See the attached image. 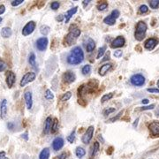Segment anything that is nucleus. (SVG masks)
Segmentation results:
<instances>
[{
	"label": "nucleus",
	"mask_w": 159,
	"mask_h": 159,
	"mask_svg": "<svg viewBox=\"0 0 159 159\" xmlns=\"http://www.w3.org/2000/svg\"><path fill=\"white\" fill-rule=\"evenodd\" d=\"M67 63L70 65H79L84 60V53L82 51V49L77 46L74 47V49L71 51V53L68 55V57L66 58Z\"/></svg>",
	"instance_id": "obj_1"
},
{
	"label": "nucleus",
	"mask_w": 159,
	"mask_h": 159,
	"mask_svg": "<svg viewBox=\"0 0 159 159\" xmlns=\"http://www.w3.org/2000/svg\"><path fill=\"white\" fill-rule=\"evenodd\" d=\"M80 34V29L77 28L76 26H72L69 33L66 34V36L65 37V40H64L65 45L69 46L74 44L76 42V40L78 39Z\"/></svg>",
	"instance_id": "obj_2"
},
{
	"label": "nucleus",
	"mask_w": 159,
	"mask_h": 159,
	"mask_svg": "<svg viewBox=\"0 0 159 159\" xmlns=\"http://www.w3.org/2000/svg\"><path fill=\"white\" fill-rule=\"evenodd\" d=\"M97 86H98V81L96 80H90L86 85L80 86L79 89H78V94H79L80 98H82V97L84 95H87V94H89V93L94 92V90L97 88Z\"/></svg>",
	"instance_id": "obj_3"
},
{
	"label": "nucleus",
	"mask_w": 159,
	"mask_h": 159,
	"mask_svg": "<svg viewBox=\"0 0 159 159\" xmlns=\"http://www.w3.org/2000/svg\"><path fill=\"white\" fill-rule=\"evenodd\" d=\"M147 29H148L147 24L144 21H139L137 23L135 32H134L135 39L138 41H142L144 39V37L146 35V32H147Z\"/></svg>",
	"instance_id": "obj_4"
},
{
	"label": "nucleus",
	"mask_w": 159,
	"mask_h": 159,
	"mask_svg": "<svg viewBox=\"0 0 159 159\" xmlns=\"http://www.w3.org/2000/svg\"><path fill=\"white\" fill-rule=\"evenodd\" d=\"M35 77H36V74H35V73H33V72H29V73L25 74L23 75L21 80H20V87H25L27 84L34 81L35 80Z\"/></svg>",
	"instance_id": "obj_5"
},
{
	"label": "nucleus",
	"mask_w": 159,
	"mask_h": 159,
	"mask_svg": "<svg viewBox=\"0 0 159 159\" xmlns=\"http://www.w3.org/2000/svg\"><path fill=\"white\" fill-rule=\"evenodd\" d=\"M130 82L132 85L136 86V87H141L145 83V78L144 76L140 74H134L130 79Z\"/></svg>",
	"instance_id": "obj_6"
},
{
	"label": "nucleus",
	"mask_w": 159,
	"mask_h": 159,
	"mask_svg": "<svg viewBox=\"0 0 159 159\" xmlns=\"http://www.w3.org/2000/svg\"><path fill=\"white\" fill-rule=\"evenodd\" d=\"M94 131H95V127L93 125H90L88 127V129L85 132V134H83V136L81 138V141L84 144H89L90 141L93 138V134H94Z\"/></svg>",
	"instance_id": "obj_7"
},
{
	"label": "nucleus",
	"mask_w": 159,
	"mask_h": 159,
	"mask_svg": "<svg viewBox=\"0 0 159 159\" xmlns=\"http://www.w3.org/2000/svg\"><path fill=\"white\" fill-rule=\"evenodd\" d=\"M34 29H35V22L31 20L29 21L25 25V27L22 29V34L24 36H28L29 34H31L34 32Z\"/></svg>",
	"instance_id": "obj_8"
},
{
	"label": "nucleus",
	"mask_w": 159,
	"mask_h": 159,
	"mask_svg": "<svg viewBox=\"0 0 159 159\" xmlns=\"http://www.w3.org/2000/svg\"><path fill=\"white\" fill-rule=\"evenodd\" d=\"M15 80H16V75L12 72V71H8L6 74V84L8 86L9 89L12 88V86L15 83Z\"/></svg>",
	"instance_id": "obj_9"
},
{
	"label": "nucleus",
	"mask_w": 159,
	"mask_h": 159,
	"mask_svg": "<svg viewBox=\"0 0 159 159\" xmlns=\"http://www.w3.org/2000/svg\"><path fill=\"white\" fill-rule=\"evenodd\" d=\"M62 79L66 83L70 84V83H73L74 80H76V76H75V74H74V72L67 71V72H66L65 74H63Z\"/></svg>",
	"instance_id": "obj_10"
},
{
	"label": "nucleus",
	"mask_w": 159,
	"mask_h": 159,
	"mask_svg": "<svg viewBox=\"0 0 159 159\" xmlns=\"http://www.w3.org/2000/svg\"><path fill=\"white\" fill-rule=\"evenodd\" d=\"M148 129L152 136H159V121H153L148 125Z\"/></svg>",
	"instance_id": "obj_11"
},
{
	"label": "nucleus",
	"mask_w": 159,
	"mask_h": 159,
	"mask_svg": "<svg viewBox=\"0 0 159 159\" xmlns=\"http://www.w3.org/2000/svg\"><path fill=\"white\" fill-rule=\"evenodd\" d=\"M48 46V39L47 37H41L36 41V48L40 51H44Z\"/></svg>",
	"instance_id": "obj_12"
},
{
	"label": "nucleus",
	"mask_w": 159,
	"mask_h": 159,
	"mask_svg": "<svg viewBox=\"0 0 159 159\" xmlns=\"http://www.w3.org/2000/svg\"><path fill=\"white\" fill-rule=\"evenodd\" d=\"M157 43H158V40L157 39H156V38H149V39H148L145 42L144 47H145V49H147L148 51H152V50L155 49V47L157 45Z\"/></svg>",
	"instance_id": "obj_13"
},
{
	"label": "nucleus",
	"mask_w": 159,
	"mask_h": 159,
	"mask_svg": "<svg viewBox=\"0 0 159 159\" xmlns=\"http://www.w3.org/2000/svg\"><path fill=\"white\" fill-rule=\"evenodd\" d=\"M64 139L61 137H57L56 139H54V141L52 142V148L55 151H57L59 149H61L64 146Z\"/></svg>",
	"instance_id": "obj_14"
},
{
	"label": "nucleus",
	"mask_w": 159,
	"mask_h": 159,
	"mask_svg": "<svg viewBox=\"0 0 159 159\" xmlns=\"http://www.w3.org/2000/svg\"><path fill=\"white\" fill-rule=\"evenodd\" d=\"M125 43V38L123 36H118L117 38H115L113 40V42L111 43V47L113 48V49H116V48H120L122 46H124Z\"/></svg>",
	"instance_id": "obj_15"
},
{
	"label": "nucleus",
	"mask_w": 159,
	"mask_h": 159,
	"mask_svg": "<svg viewBox=\"0 0 159 159\" xmlns=\"http://www.w3.org/2000/svg\"><path fill=\"white\" fill-rule=\"evenodd\" d=\"M7 115V100L3 99L0 104V117L1 119H6Z\"/></svg>",
	"instance_id": "obj_16"
},
{
	"label": "nucleus",
	"mask_w": 159,
	"mask_h": 159,
	"mask_svg": "<svg viewBox=\"0 0 159 159\" xmlns=\"http://www.w3.org/2000/svg\"><path fill=\"white\" fill-rule=\"evenodd\" d=\"M24 99L26 101V104H27V108L30 110L32 109V106H33V97H32V93L29 92V91H27L25 94H24Z\"/></svg>",
	"instance_id": "obj_17"
},
{
	"label": "nucleus",
	"mask_w": 159,
	"mask_h": 159,
	"mask_svg": "<svg viewBox=\"0 0 159 159\" xmlns=\"http://www.w3.org/2000/svg\"><path fill=\"white\" fill-rule=\"evenodd\" d=\"M86 40H87V42L85 43L86 50L88 52H92L96 48V43L94 42V40L89 37H87Z\"/></svg>",
	"instance_id": "obj_18"
},
{
	"label": "nucleus",
	"mask_w": 159,
	"mask_h": 159,
	"mask_svg": "<svg viewBox=\"0 0 159 159\" xmlns=\"http://www.w3.org/2000/svg\"><path fill=\"white\" fill-rule=\"evenodd\" d=\"M111 67H112V65L110 64V63H107V64L102 65V66L100 67V69H99V74H100L101 76H104V75L107 74L109 71L111 69Z\"/></svg>",
	"instance_id": "obj_19"
},
{
	"label": "nucleus",
	"mask_w": 159,
	"mask_h": 159,
	"mask_svg": "<svg viewBox=\"0 0 159 159\" xmlns=\"http://www.w3.org/2000/svg\"><path fill=\"white\" fill-rule=\"evenodd\" d=\"M77 11H78V7L75 6V7L70 9V10H68L66 12V15H65V21H66V23L68 22L69 20H70V19L73 17V15H74L77 12Z\"/></svg>",
	"instance_id": "obj_20"
},
{
	"label": "nucleus",
	"mask_w": 159,
	"mask_h": 159,
	"mask_svg": "<svg viewBox=\"0 0 159 159\" xmlns=\"http://www.w3.org/2000/svg\"><path fill=\"white\" fill-rule=\"evenodd\" d=\"M51 125H52V119L51 117H48L46 119L45 121V126H44V129H43V134H48L51 130Z\"/></svg>",
	"instance_id": "obj_21"
},
{
	"label": "nucleus",
	"mask_w": 159,
	"mask_h": 159,
	"mask_svg": "<svg viewBox=\"0 0 159 159\" xmlns=\"http://www.w3.org/2000/svg\"><path fill=\"white\" fill-rule=\"evenodd\" d=\"M11 34H12V31L8 27H5V28H3L2 30H1V35L4 38H9V37H11Z\"/></svg>",
	"instance_id": "obj_22"
},
{
	"label": "nucleus",
	"mask_w": 159,
	"mask_h": 159,
	"mask_svg": "<svg viewBox=\"0 0 159 159\" xmlns=\"http://www.w3.org/2000/svg\"><path fill=\"white\" fill-rule=\"evenodd\" d=\"M50 155H51V151L49 148H44L39 155V159H49L50 158Z\"/></svg>",
	"instance_id": "obj_23"
},
{
	"label": "nucleus",
	"mask_w": 159,
	"mask_h": 159,
	"mask_svg": "<svg viewBox=\"0 0 159 159\" xmlns=\"http://www.w3.org/2000/svg\"><path fill=\"white\" fill-rule=\"evenodd\" d=\"M29 63L33 68L37 69V66H36V57H35V55H34V52L30 53V55H29Z\"/></svg>",
	"instance_id": "obj_24"
},
{
	"label": "nucleus",
	"mask_w": 159,
	"mask_h": 159,
	"mask_svg": "<svg viewBox=\"0 0 159 159\" xmlns=\"http://www.w3.org/2000/svg\"><path fill=\"white\" fill-rule=\"evenodd\" d=\"M99 148H100V144H99V142H96L95 143H94L93 148H92V150H91L90 158H94V157H95V156L97 155V153L98 152V150H99Z\"/></svg>",
	"instance_id": "obj_25"
},
{
	"label": "nucleus",
	"mask_w": 159,
	"mask_h": 159,
	"mask_svg": "<svg viewBox=\"0 0 159 159\" xmlns=\"http://www.w3.org/2000/svg\"><path fill=\"white\" fill-rule=\"evenodd\" d=\"M75 155H76L77 157L82 158L86 155V150L83 148H81V147H77L76 149H75Z\"/></svg>",
	"instance_id": "obj_26"
},
{
	"label": "nucleus",
	"mask_w": 159,
	"mask_h": 159,
	"mask_svg": "<svg viewBox=\"0 0 159 159\" xmlns=\"http://www.w3.org/2000/svg\"><path fill=\"white\" fill-rule=\"evenodd\" d=\"M103 22L105 23V24H107V25H109V26H113L114 24L116 23V20L110 14L106 18H104Z\"/></svg>",
	"instance_id": "obj_27"
},
{
	"label": "nucleus",
	"mask_w": 159,
	"mask_h": 159,
	"mask_svg": "<svg viewBox=\"0 0 159 159\" xmlns=\"http://www.w3.org/2000/svg\"><path fill=\"white\" fill-rule=\"evenodd\" d=\"M50 27L49 26H47V25H43V26H41V28H40V32H41V34H43V35H44L46 36L47 34L50 33Z\"/></svg>",
	"instance_id": "obj_28"
},
{
	"label": "nucleus",
	"mask_w": 159,
	"mask_h": 159,
	"mask_svg": "<svg viewBox=\"0 0 159 159\" xmlns=\"http://www.w3.org/2000/svg\"><path fill=\"white\" fill-rule=\"evenodd\" d=\"M58 129V120L57 119H54L52 120V125H51V134H55Z\"/></svg>",
	"instance_id": "obj_29"
},
{
	"label": "nucleus",
	"mask_w": 159,
	"mask_h": 159,
	"mask_svg": "<svg viewBox=\"0 0 159 159\" xmlns=\"http://www.w3.org/2000/svg\"><path fill=\"white\" fill-rule=\"evenodd\" d=\"M113 97V93H109V94H105V95H103L102 97L101 98V102H105L109 101V100H111V98Z\"/></svg>",
	"instance_id": "obj_30"
},
{
	"label": "nucleus",
	"mask_w": 159,
	"mask_h": 159,
	"mask_svg": "<svg viewBox=\"0 0 159 159\" xmlns=\"http://www.w3.org/2000/svg\"><path fill=\"white\" fill-rule=\"evenodd\" d=\"M106 49H107V47L104 45L101 47L100 49H99V51H98V53H97V58H100V57H102L103 55H104V53H105V51H106Z\"/></svg>",
	"instance_id": "obj_31"
},
{
	"label": "nucleus",
	"mask_w": 159,
	"mask_h": 159,
	"mask_svg": "<svg viewBox=\"0 0 159 159\" xmlns=\"http://www.w3.org/2000/svg\"><path fill=\"white\" fill-rule=\"evenodd\" d=\"M81 73L84 75H89L91 73V66L89 65H86L83 66V68L81 70Z\"/></svg>",
	"instance_id": "obj_32"
},
{
	"label": "nucleus",
	"mask_w": 159,
	"mask_h": 159,
	"mask_svg": "<svg viewBox=\"0 0 159 159\" xmlns=\"http://www.w3.org/2000/svg\"><path fill=\"white\" fill-rule=\"evenodd\" d=\"M107 7H108V3L105 1H103L102 3H100L99 5H97V9L99 11H103V10L107 9Z\"/></svg>",
	"instance_id": "obj_33"
},
{
	"label": "nucleus",
	"mask_w": 159,
	"mask_h": 159,
	"mask_svg": "<svg viewBox=\"0 0 159 159\" xmlns=\"http://www.w3.org/2000/svg\"><path fill=\"white\" fill-rule=\"evenodd\" d=\"M71 97H72V93L69 91V92H66V93H65V94L63 95L62 97H61V99H60V100H61L62 102H65V101H68Z\"/></svg>",
	"instance_id": "obj_34"
},
{
	"label": "nucleus",
	"mask_w": 159,
	"mask_h": 159,
	"mask_svg": "<svg viewBox=\"0 0 159 159\" xmlns=\"http://www.w3.org/2000/svg\"><path fill=\"white\" fill-rule=\"evenodd\" d=\"M6 68H7V64L0 57V73L6 71Z\"/></svg>",
	"instance_id": "obj_35"
},
{
	"label": "nucleus",
	"mask_w": 159,
	"mask_h": 159,
	"mask_svg": "<svg viewBox=\"0 0 159 159\" xmlns=\"http://www.w3.org/2000/svg\"><path fill=\"white\" fill-rule=\"evenodd\" d=\"M45 98L47 100H51V99L54 98V94L51 92V90L47 89V90L45 91Z\"/></svg>",
	"instance_id": "obj_36"
},
{
	"label": "nucleus",
	"mask_w": 159,
	"mask_h": 159,
	"mask_svg": "<svg viewBox=\"0 0 159 159\" xmlns=\"http://www.w3.org/2000/svg\"><path fill=\"white\" fill-rule=\"evenodd\" d=\"M149 6L151 8H153V9H156V8H157L159 6V1L158 0H151V1H149Z\"/></svg>",
	"instance_id": "obj_37"
},
{
	"label": "nucleus",
	"mask_w": 159,
	"mask_h": 159,
	"mask_svg": "<svg viewBox=\"0 0 159 159\" xmlns=\"http://www.w3.org/2000/svg\"><path fill=\"white\" fill-rule=\"evenodd\" d=\"M74 140H75V131H73L70 134H69V136H67V141H68L70 143H73L74 142Z\"/></svg>",
	"instance_id": "obj_38"
},
{
	"label": "nucleus",
	"mask_w": 159,
	"mask_h": 159,
	"mask_svg": "<svg viewBox=\"0 0 159 159\" xmlns=\"http://www.w3.org/2000/svg\"><path fill=\"white\" fill-rule=\"evenodd\" d=\"M59 3L57 2V1H54V2H52L51 5V7L52 10H57L58 9V7H59Z\"/></svg>",
	"instance_id": "obj_39"
},
{
	"label": "nucleus",
	"mask_w": 159,
	"mask_h": 159,
	"mask_svg": "<svg viewBox=\"0 0 159 159\" xmlns=\"http://www.w3.org/2000/svg\"><path fill=\"white\" fill-rule=\"evenodd\" d=\"M122 114H123V111H120V112H119V113L118 114V115H117L116 117H113V118H111V119H109L107 122H110V123H111V122H115L116 120H118V119L120 118V116H121Z\"/></svg>",
	"instance_id": "obj_40"
},
{
	"label": "nucleus",
	"mask_w": 159,
	"mask_h": 159,
	"mask_svg": "<svg viewBox=\"0 0 159 159\" xmlns=\"http://www.w3.org/2000/svg\"><path fill=\"white\" fill-rule=\"evenodd\" d=\"M140 12L141 13H146V12H148V6H145V5H143V6H140Z\"/></svg>",
	"instance_id": "obj_41"
},
{
	"label": "nucleus",
	"mask_w": 159,
	"mask_h": 159,
	"mask_svg": "<svg viewBox=\"0 0 159 159\" xmlns=\"http://www.w3.org/2000/svg\"><path fill=\"white\" fill-rule=\"evenodd\" d=\"M111 15L112 16V17L116 20V19H118L119 17V15H120V12H119V10H113V11H111Z\"/></svg>",
	"instance_id": "obj_42"
},
{
	"label": "nucleus",
	"mask_w": 159,
	"mask_h": 159,
	"mask_svg": "<svg viewBox=\"0 0 159 159\" xmlns=\"http://www.w3.org/2000/svg\"><path fill=\"white\" fill-rule=\"evenodd\" d=\"M115 111V108H112V107H111V108L106 109L104 111H103V114H104V116H107V115H110L111 113H112Z\"/></svg>",
	"instance_id": "obj_43"
},
{
	"label": "nucleus",
	"mask_w": 159,
	"mask_h": 159,
	"mask_svg": "<svg viewBox=\"0 0 159 159\" xmlns=\"http://www.w3.org/2000/svg\"><path fill=\"white\" fill-rule=\"evenodd\" d=\"M23 2H24L23 0H14V1H11V5L15 7V6H20V5H21Z\"/></svg>",
	"instance_id": "obj_44"
},
{
	"label": "nucleus",
	"mask_w": 159,
	"mask_h": 159,
	"mask_svg": "<svg viewBox=\"0 0 159 159\" xmlns=\"http://www.w3.org/2000/svg\"><path fill=\"white\" fill-rule=\"evenodd\" d=\"M68 157V154L67 153H61L60 155H58L57 157H56L54 159H66Z\"/></svg>",
	"instance_id": "obj_45"
},
{
	"label": "nucleus",
	"mask_w": 159,
	"mask_h": 159,
	"mask_svg": "<svg viewBox=\"0 0 159 159\" xmlns=\"http://www.w3.org/2000/svg\"><path fill=\"white\" fill-rule=\"evenodd\" d=\"M113 55L115 57H120L121 56H122V51H120V50H117V51H114Z\"/></svg>",
	"instance_id": "obj_46"
},
{
	"label": "nucleus",
	"mask_w": 159,
	"mask_h": 159,
	"mask_svg": "<svg viewBox=\"0 0 159 159\" xmlns=\"http://www.w3.org/2000/svg\"><path fill=\"white\" fill-rule=\"evenodd\" d=\"M14 127H15V124H14L13 122H9V123H7V128H8L9 130H13Z\"/></svg>",
	"instance_id": "obj_47"
},
{
	"label": "nucleus",
	"mask_w": 159,
	"mask_h": 159,
	"mask_svg": "<svg viewBox=\"0 0 159 159\" xmlns=\"http://www.w3.org/2000/svg\"><path fill=\"white\" fill-rule=\"evenodd\" d=\"M155 108V104H151V105H148V106H144L142 107V111H146V110H152V109Z\"/></svg>",
	"instance_id": "obj_48"
},
{
	"label": "nucleus",
	"mask_w": 159,
	"mask_h": 159,
	"mask_svg": "<svg viewBox=\"0 0 159 159\" xmlns=\"http://www.w3.org/2000/svg\"><path fill=\"white\" fill-rule=\"evenodd\" d=\"M6 11V6L4 5H0V15H2Z\"/></svg>",
	"instance_id": "obj_49"
},
{
	"label": "nucleus",
	"mask_w": 159,
	"mask_h": 159,
	"mask_svg": "<svg viewBox=\"0 0 159 159\" xmlns=\"http://www.w3.org/2000/svg\"><path fill=\"white\" fill-rule=\"evenodd\" d=\"M148 92H150V93H159V89H148Z\"/></svg>",
	"instance_id": "obj_50"
},
{
	"label": "nucleus",
	"mask_w": 159,
	"mask_h": 159,
	"mask_svg": "<svg viewBox=\"0 0 159 159\" xmlns=\"http://www.w3.org/2000/svg\"><path fill=\"white\" fill-rule=\"evenodd\" d=\"M21 138L24 139V140H26V141H28V140H29V134H28V132L22 134H21Z\"/></svg>",
	"instance_id": "obj_51"
},
{
	"label": "nucleus",
	"mask_w": 159,
	"mask_h": 159,
	"mask_svg": "<svg viewBox=\"0 0 159 159\" xmlns=\"http://www.w3.org/2000/svg\"><path fill=\"white\" fill-rule=\"evenodd\" d=\"M0 159H8L6 157V155L5 151H0Z\"/></svg>",
	"instance_id": "obj_52"
},
{
	"label": "nucleus",
	"mask_w": 159,
	"mask_h": 159,
	"mask_svg": "<svg viewBox=\"0 0 159 159\" xmlns=\"http://www.w3.org/2000/svg\"><path fill=\"white\" fill-rule=\"evenodd\" d=\"M110 57H111V56H110V52L108 51V52L106 53V55L104 56V58L102 59V62H104V61H107V60H109V59H110Z\"/></svg>",
	"instance_id": "obj_53"
},
{
	"label": "nucleus",
	"mask_w": 159,
	"mask_h": 159,
	"mask_svg": "<svg viewBox=\"0 0 159 159\" xmlns=\"http://www.w3.org/2000/svg\"><path fill=\"white\" fill-rule=\"evenodd\" d=\"M64 18H65V16L61 14V15H59L58 17H57V21H62L63 19H64Z\"/></svg>",
	"instance_id": "obj_54"
},
{
	"label": "nucleus",
	"mask_w": 159,
	"mask_h": 159,
	"mask_svg": "<svg viewBox=\"0 0 159 159\" xmlns=\"http://www.w3.org/2000/svg\"><path fill=\"white\" fill-rule=\"evenodd\" d=\"M112 151H113V148H112V147H110V148L107 149V154L111 155V154L112 153Z\"/></svg>",
	"instance_id": "obj_55"
},
{
	"label": "nucleus",
	"mask_w": 159,
	"mask_h": 159,
	"mask_svg": "<svg viewBox=\"0 0 159 159\" xmlns=\"http://www.w3.org/2000/svg\"><path fill=\"white\" fill-rule=\"evenodd\" d=\"M91 1L90 0H85V1H83V6H88L89 3H90Z\"/></svg>",
	"instance_id": "obj_56"
},
{
	"label": "nucleus",
	"mask_w": 159,
	"mask_h": 159,
	"mask_svg": "<svg viewBox=\"0 0 159 159\" xmlns=\"http://www.w3.org/2000/svg\"><path fill=\"white\" fill-rule=\"evenodd\" d=\"M142 103H144V104H147V103L148 102V99H143V100L142 101Z\"/></svg>",
	"instance_id": "obj_57"
},
{
	"label": "nucleus",
	"mask_w": 159,
	"mask_h": 159,
	"mask_svg": "<svg viewBox=\"0 0 159 159\" xmlns=\"http://www.w3.org/2000/svg\"><path fill=\"white\" fill-rule=\"evenodd\" d=\"M157 89H159V80H157Z\"/></svg>",
	"instance_id": "obj_58"
},
{
	"label": "nucleus",
	"mask_w": 159,
	"mask_h": 159,
	"mask_svg": "<svg viewBox=\"0 0 159 159\" xmlns=\"http://www.w3.org/2000/svg\"><path fill=\"white\" fill-rule=\"evenodd\" d=\"M157 115L159 116V108L157 109Z\"/></svg>",
	"instance_id": "obj_59"
},
{
	"label": "nucleus",
	"mask_w": 159,
	"mask_h": 159,
	"mask_svg": "<svg viewBox=\"0 0 159 159\" xmlns=\"http://www.w3.org/2000/svg\"><path fill=\"white\" fill-rule=\"evenodd\" d=\"M2 20H3V19H2V17H0V23L2 22Z\"/></svg>",
	"instance_id": "obj_60"
}]
</instances>
